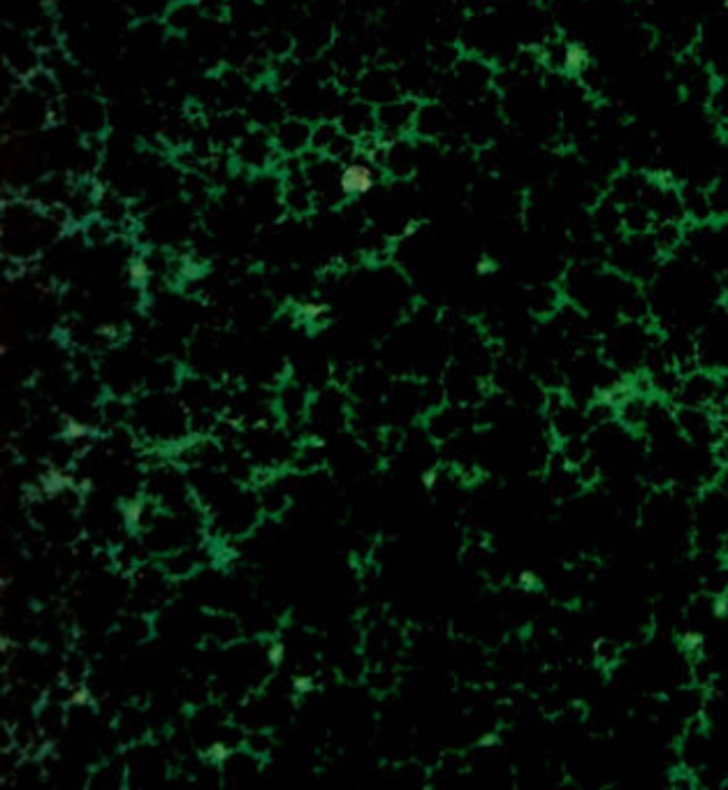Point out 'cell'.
Instances as JSON below:
<instances>
[{"label": "cell", "mask_w": 728, "mask_h": 790, "mask_svg": "<svg viewBox=\"0 0 728 790\" xmlns=\"http://www.w3.org/2000/svg\"><path fill=\"white\" fill-rule=\"evenodd\" d=\"M418 102L416 100H390V102H383V105L376 107V126H378V135L383 137V140H402L413 130L418 121Z\"/></svg>", "instance_id": "obj_1"}, {"label": "cell", "mask_w": 728, "mask_h": 790, "mask_svg": "<svg viewBox=\"0 0 728 790\" xmlns=\"http://www.w3.org/2000/svg\"><path fill=\"white\" fill-rule=\"evenodd\" d=\"M235 156L242 167H249V170H267L281 153L276 149L274 135H267L265 130H253V133L239 137Z\"/></svg>", "instance_id": "obj_2"}, {"label": "cell", "mask_w": 728, "mask_h": 790, "mask_svg": "<svg viewBox=\"0 0 728 790\" xmlns=\"http://www.w3.org/2000/svg\"><path fill=\"white\" fill-rule=\"evenodd\" d=\"M378 184V165L369 158H351L339 170L341 197H362Z\"/></svg>", "instance_id": "obj_3"}, {"label": "cell", "mask_w": 728, "mask_h": 790, "mask_svg": "<svg viewBox=\"0 0 728 790\" xmlns=\"http://www.w3.org/2000/svg\"><path fill=\"white\" fill-rule=\"evenodd\" d=\"M272 135H274L276 149H279L281 156L295 158V156H302V153H307L311 149L313 128L304 121L288 119V121H281Z\"/></svg>", "instance_id": "obj_4"}, {"label": "cell", "mask_w": 728, "mask_h": 790, "mask_svg": "<svg viewBox=\"0 0 728 790\" xmlns=\"http://www.w3.org/2000/svg\"><path fill=\"white\" fill-rule=\"evenodd\" d=\"M339 126L344 133H348L353 140H362V137L376 135V109L367 105V102H353L351 107L346 109L344 116H341Z\"/></svg>", "instance_id": "obj_5"}, {"label": "cell", "mask_w": 728, "mask_h": 790, "mask_svg": "<svg viewBox=\"0 0 728 790\" xmlns=\"http://www.w3.org/2000/svg\"><path fill=\"white\" fill-rule=\"evenodd\" d=\"M283 202L293 214H309L316 204V193H313L311 181L304 174H293L286 181V193H283Z\"/></svg>", "instance_id": "obj_6"}, {"label": "cell", "mask_w": 728, "mask_h": 790, "mask_svg": "<svg viewBox=\"0 0 728 790\" xmlns=\"http://www.w3.org/2000/svg\"><path fill=\"white\" fill-rule=\"evenodd\" d=\"M589 65V51L582 42H569L562 49V68L566 75H582Z\"/></svg>", "instance_id": "obj_7"}, {"label": "cell", "mask_w": 728, "mask_h": 790, "mask_svg": "<svg viewBox=\"0 0 728 790\" xmlns=\"http://www.w3.org/2000/svg\"><path fill=\"white\" fill-rule=\"evenodd\" d=\"M65 489H79V485L72 475L61 473V471L45 473V478H42V492L49 494V496H56V494L65 492Z\"/></svg>", "instance_id": "obj_8"}, {"label": "cell", "mask_w": 728, "mask_h": 790, "mask_svg": "<svg viewBox=\"0 0 728 790\" xmlns=\"http://www.w3.org/2000/svg\"><path fill=\"white\" fill-rule=\"evenodd\" d=\"M712 112L728 126V82H722L712 93Z\"/></svg>", "instance_id": "obj_9"}, {"label": "cell", "mask_w": 728, "mask_h": 790, "mask_svg": "<svg viewBox=\"0 0 728 790\" xmlns=\"http://www.w3.org/2000/svg\"><path fill=\"white\" fill-rule=\"evenodd\" d=\"M128 276H130V283H133L135 288H144V285H147L149 279H151L149 262L144 260V258H135L133 262H130Z\"/></svg>", "instance_id": "obj_10"}, {"label": "cell", "mask_w": 728, "mask_h": 790, "mask_svg": "<svg viewBox=\"0 0 728 790\" xmlns=\"http://www.w3.org/2000/svg\"><path fill=\"white\" fill-rule=\"evenodd\" d=\"M121 515H123V522H126L128 529H135V526L140 524L142 515H144V503L135 501V499L128 501V503H123Z\"/></svg>", "instance_id": "obj_11"}, {"label": "cell", "mask_w": 728, "mask_h": 790, "mask_svg": "<svg viewBox=\"0 0 728 790\" xmlns=\"http://www.w3.org/2000/svg\"><path fill=\"white\" fill-rule=\"evenodd\" d=\"M297 313H300V318L304 320V323H318L320 318H325L327 306L318 304V302H307V304H300Z\"/></svg>", "instance_id": "obj_12"}, {"label": "cell", "mask_w": 728, "mask_h": 790, "mask_svg": "<svg viewBox=\"0 0 728 790\" xmlns=\"http://www.w3.org/2000/svg\"><path fill=\"white\" fill-rule=\"evenodd\" d=\"M91 427H86L84 422H79L75 418H68L65 420V429H63V438H68V441H75V438H84L91 434Z\"/></svg>", "instance_id": "obj_13"}, {"label": "cell", "mask_w": 728, "mask_h": 790, "mask_svg": "<svg viewBox=\"0 0 728 790\" xmlns=\"http://www.w3.org/2000/svg\"><path fill=\"white\" fill-rule=\"evenodd\" d=\"M207 758L211 760V763H216V765L228 763V758H230V749H228V744H223V742H214V744H209V749H207Z\"/></svg>", "instance_id": "obj_14"}, {"label": "cell", "mask_w": 728, "mask_h": 790, "mask_svg": "<svg viewBox=\"0 0 728 790\" xmlns=\"http://www.w3.org/2000/svg\"><path fill=\"white\" fill-rule=\"evenodd\" d=\"M518 584H520V589H524V591L541 589V580H538V575L534 573V570H522L520 577H518Z\"/></svg>", "instance_id": "obj_15"}, {"label": "cell", "mask_w": 728, "mask_h": 790, "mask_svg": "<svg viewBox=\"0 0 728 790\" xmlns=\"http://www.w3.org/2000/svg\"><path fill=\"white\" fill-rule=\"evenodd\" d=\"M680 645H682L684 651H691V654H694V651H698V649L703 647V635L696 633V631L684 633L682 640H680Z\"/></svg>", "instance_id": "obj_16"}, {"label": "cell", "mask_w": 728, "mask_h": 790, "mask_svg": "<svg viewBox=\"0 0 728 790\" xmlns=\"http://www.w3.org/2000/svg\"><path fill=\"white\" fill-rule=\"evenodd\" d=\"M293 691L297 696H304V693H311L313 691V679L311 677H295L293 679Z\"/></svg>", "instance_id": "obj_17"}, {"label": "cell", "mask_w": 728, "mask_h": 790, "mask_svg": "<svg viewBox=\"0 0 728 790\" xmlns=\"http://www.w3.org/2000/svg\"><path fill=\"white\" fill-rule=\"evenodd\" d=\"M283 656H286V645H283V642H274L267 651V658L272 665H279L283 661Z\"/></svg>", "instance_id": "obj_18"}, {"label": "cell", "mask_w": 728, "mask_h": 790, "mask_svg": "<svg viewBox=\"0 0 728 790\" xmlns=\"http://www.w3.org/2000/svg\"><path fill=\"white\" fill-rule=\"evenodd\" d=\"M70 702L72 705H91V691L89 689H77L75 693H72V698H70Z\"/></svg>", "instance_id": "obj_19"}, {"label": "cell", "mask_w": 728, "mask_h": 790, "mask_svg": "<svg viewBox=\"0 0 728 790\" xmlns=\"http://www.w3.org/2000/svg\"><path fill=\"white\" fill-rule=\"evenodd\" d=\"M476 272L478 274H492L497 272V262L490 260V258H480L478 265H476Z\"/></svg>", "instance_id": "obj_20"}, {"label": "cell", "mask_w": 728, "mask_h": 790, "mask_svg": "<svg viewBox=\"0 0 728 790\" xmlns=\"http://www.w3.org/2000/svg\"><path fill=\"white\" fill-rule=\"evenodd\" d=\"M497 742H499V735H497V733H487V735L480 737L478 746H480V749H490V746H494Z\"/></svg>", "instance_id": "obj_21"}, {"label": "cell", "mask_w": 728, "mask_h": 790, "mask_svg": "<svg viewBox=\"0 0 728 790\" xmlns=\"http://www.w3.org/2000/svg\"><path fill=\"white\" fill-rule=\"evenodd\" d=\"M715 614L717 617H726L728 614V598L724 596V598H717V603H715Z\"/></svg>", "instance_id": "obj_22"}, {"label": "cell", "mask_w": 728, "mask_h": 790, "mask_svg": "<svg viewBox=\"0 0 728 790\" xmlns=\"http://www.w3.org/2000/svg\"><path fill=\"white\" fill-rule=\"evenodd\" d=\"M436 485V471H427L422 475V487L425 489H432Z\"/></svg>", "instance_id": "obj_23"}, {"label": "cell", "mask_w": 728, "mask_h": 790, "mask_svg": "<svg viewBox=\"0 0 728 790\" xmlns=\"http://www.w3.org/2000/svg\"><path fill=\"white\" fill-rule=\"evenodd\" d=\"M100 336H105V339H116V327L114 325H105L98 329Z\"/></svg>", "instance_id": "obj_24"}]
</instances>
